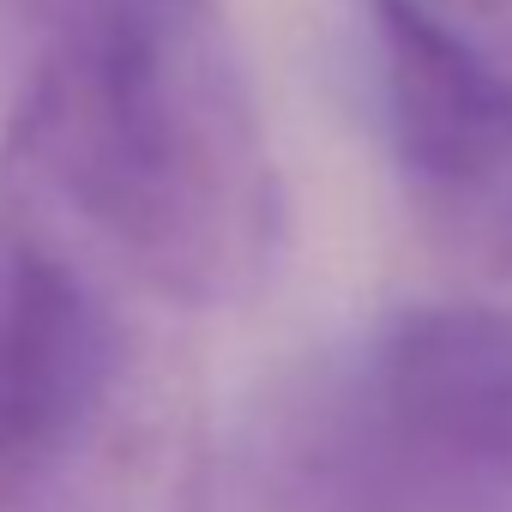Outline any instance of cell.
<instances>
[{
  "label": "cell",
  "instance_id": "4",
  "mask_svg": "<svg viewBox=\"0 0 512 512\" xmlns=\"http://www.w3.org/2000/svg\"><path fill=\"white\" fill-rule=\"evenodd\" d=\"M380 133L416 229L476 284L512 278V0H356Z\"/></svg>",
  "mask_w": 512,
  "mask_h": 512
},
{
  "label": "cell",
  "instance_id": "1",
  "mask_svg": "<svg viewBox=\"0 0 512 512\" xmlns=\"http://www.w3.org/2000/svg\"><path fill=\"white\" fill-rule=\"evenodd\" d=\"M0 205L175 314L272 284L284 187L217 0H0Z\"/></svg>",
  "mask_w": 512,
  "mask_h": 512
},
{
  "label": "cell",
  "instance_id": "3",
  "mask_svg": "<svg viewBox=\"0 0 512 512\" xmlns=\"http://www.w3.org/2000/svg\"><path fill=\"white\" fill-rule=\"evenodd\" d=\"M175 512H512V488L440 440L362 338L278 368L199 434Z\"/></svg>",
  "mask_w": 512,
  "mask_h": 512
},
{
  "label": "cell",
  "instance_id": "2",
  "mask_svg": "<svg viewBox=\"0 0 512 512\" xmlns=\"http://www.w3.org/2000/svg\"><path fill=\"white\" fill-rule=\"evenodd\" d=\"M175 308L0 205V512H145L187 434Z\"/></svg>",
  "mask_w": 512,
  "mask_h": 512
},
{
  "label": "cell",
  "instance_id": "5",
  "mask_svg": "<svg viewBox=\"0 0 512 512\" xmlns=\"http://www.w3.org/2000/svg\"><path fill=\"white\" fill-rule=\"evenodd\" d=\"M374 356L440 440L512 488V278L398 308Z\"/></svg>",
  "mask_w": 512,
  "mask_h": 512
}]
</instances>
